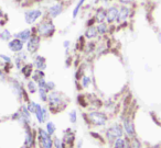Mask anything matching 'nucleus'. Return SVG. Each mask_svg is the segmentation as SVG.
<instances>
[{"mask_svg": "<svg viewBox=\"0 0 161 148\" xmlns=\"http://www.w3.org/2000/svg\"><path fill=\"white\" fill-rule=\"evenodd\" d=\"M28 90L31 93H34L38 90V86H36V84L33 80H29V81H28Z\"/></svg>", "mask_w": 161, "mask_h": 148, "instance_id": "a878e982", "label": "nucleus"}, {"mask_svg": "<svg viewBox=\"0 0 161 148\" xmlns=\"http://www.w3.org/2000/svg\"><path fill=\"white\" fill-rule=\"evenodd\" d=\"M84 3H85V0H80V1L77 3V5L75 6V8H74V10H73V18H76V17H77L78 12H80V8H82V6H83Z\"/></svg>", "mask_w": 161, "mask_h": 148, "instance_id": "393cba45", "label": "nucleus"}, {"mask_svg": "<svg viewBox=\"0 0 161 148\" xmlns=\"http://www.w3.org/2000/svg\"><path fill=\"white\" fill-rule=\"evenodd\" d=\"M90 123L94 124L96 126H103L107 122V116L102 112H91L87 114Z\"/></svg>", "mask_w": 161, "mask_h": 148, "instance_id": "7ed1b4c3", "label": "nucleus"}, {"mask_svg": "<svg viewBox=\"0 0 161 148\" xmlns=\"http://www.w3.org/2000/svg\"><path fill=\"white\" fill-rule=\"evenodd\" d=\"M36 31H38V33L40 34V35L45 36V38H50V36L53 35L54 32H55V27H54L53 22H52L51 20L45 19V20H43L42 22L38 25Z\"/></svg>", "mask_w": 161, "mask_h": 148, "instance_id": "f257e3e1", "label": "nucleus"}, {"mask_svg": "<svg viewBox=\"0 0 161 148\" xmlns=\"http://www.w3.org/2000/svg\"><path fill=\"white\" fill-rule=\"evenodd\" d=\"M152 148H159V146H156V147H152Z\"/></svg>", "mask_w": 161, "mask_h": 148, "instance_id": "ea45409f", "label": "nucleus"}, {"mask_svg": "<svg viewBox=\"0 0 161 148\" xmlns=\"http://www.w3.org/2000/svg\"><path fill=\"white\" fill-rule=\"evenodd\" d=\"M107 138L109 140H115L117 138H120L121 135H123V128H121L120 125H113L112 127H109L107 130Z\"/></svg>", "mask_w": 161, "mask_h": 148, "instance_id": "39448f33", "label": "nucleus"}, {"mask_svg": "<svg viewBox=\"0 0 161 148\" xmlns=\"http://www.w3.org/2000/svg\"><path fill=\"white\" fill-rule=\"evenodd\" d=\"M14 38H18L20 41H28L30 38H31V30L27 29V30H23V31L19 32V33L14 34Z\"/></svg>", "mask_w": 161, "mask_h": 148, "instance_id": "dca6fc26", "label": "nucleus"}, {"mask_svg": "<svg viewBox=\"0 0 161 148\" xmlns=\"http://www.w3.org/2000/svg\"><path fill=\"white\" fill-rule=\"evenodd\" d=\"M3 9L0 8V18H3Z\"/></svg>", "mask_w": 161, "mask_h": 148, "instance_id": "4c0bfd02", "label": "nucleus"}, {"mask_svg": "<svg viewBox=\"0 0 161 148\" xmlns=\"http://www.w3.org/2000/svg\"><path fill=\"white\" fill-rule=\"evenodd\" d=\"M39 90V94H40V98L42 101H47V91L45 89H38Z\"/></svg>", "mask_w": 161, "mask_h": 148, "instance_id": "c756f323", "label": "nucleus"}, {"mask_svg": "<svg viewBox=\"0 0 161 148\" xmlns=\"http://www.w3.org/2000/svg\"><path fill=\"white\" fill-rule=\"evenodd\" d=\"M40 47V38L38 35H33L28 40L27 43V49L30 54L36 53V51Z\"/></svg>", "mask_w": 161, "mask_h": 148, "instance_id": "0eeeda50", "label": "nucleus"}, {"mask_svg": "<svg viewBox=\"0 0 161 148\" xmlns=\"http://www.w3.org/2000/svg\"><path fill=\"white\" fill-rule=\"evenodd\" d=\"M69 45H71V43H69V41H65V42H64V47H65V48H69Z\"/></svg>", "mask_w": 161, "mask_h": 148, "instance_id": "e433bc0d", "label": "nucleus"}, {"mask_svg": "<svg viewBox=\"0 0 161 148\" xmlns=\"http://www.w3.org/2000/svg\"><path fill=\"white\" fill-rule=\"evenodd\" d=\"M106 19V10L104 9H98L96 12V16H95V20L97 21L98 23H102L104 22V20Z\"/></svg>", "mask_w": 161, "mask_h": 148, "instance_id": "412c9836", "label": "nucleus"}, {"mask_svg": "<svg viewBox=\"0 0 161 148\" xmlns=\"http://www.w3.org/2000/svg\"><path fill=\"white\" fill-rule=\"evenodd\" d=\"M124 128H125V132L127 133V135L129 137H134L135 136V126L132 123V120L129 117H126L124 120Z\"/></svg>", "mask_w": 161, "mask_h": 148, "instance_id": "9b49d317", "label": "nucleus"}, {"mask_svg": "<svg viewBox=\"0 0 161 148\" xmlns=\"http://www.w3.org/2000/svg\"><path fill=\"white\" fill-rule=\"evenodd\" d=\"M47 101H49V105L52 112H56V111L61 110V108H63V99L58 92L52 91L47 97Z\"/></svg>", "mask_w": 161, "mask_h": 148, "instance_id": "f03ea898", "label": "nucleus"}, {"mask_svg": "<svg viewBox=\"0 0 161 148\" xmlns=\"http://www.w3.org/2000/svg\"><path fill=\"white\" fill-rule=\"evenodd\" d=\"M21 73H22V75L25 76V78H28V79H29L30 76H31L32 73H33V65H32V64L25 65V66L22 67V69H21Z\"/></svg>", "mask_w": 161, "mask_h": 148, "instance_id": "6ab92c4d", "label": "nucleus"}, {"mask_svg": "<svg viewBox=\"0 0 161 148\" xmlns=\"http://www.w3.org/2000/svg\"><path fill=\"white\" fill-rule=\"evenodd\" d=\"M63 11V3H55V5L51 6L49 8V14L52 18H56L58 16H60Z\"/></svg>", "mask_w": 161, "mask_h": 148, "instance_id": "4468645a", "label": "nucleus"}, {"mask_svg": "<svg viewBox=\"0 0 161 148\" xmlns=\"http://www.w3.org/2000/svg\"><path fill=\"white\" fill-rule=\"evenodd\" d=\"M32 80H33L34 82H38V84H40V82L42 81H45V75L44 73H43L42 70H36L33 73V76H32Z\"/></svg>", "mask_w": 161, "mask_h": 148, "instance_id": "a211bd4d", "label": "nucleus"}, {"mask_svg": "<svg viewBox=\"0 0 161 148\" xmlns=\"http://www.w3.org/2000/svg\"><path fill=\"white\" fill-rule=\"evenodd\" d=\"M54 146H55V148H62V141L58 138H55V140H54Z\"/></svg>", "mask_w": 161, "mask_h": 148, "instance_id": "f704fd0d", "label": "nucleus"}, {"mask_svg": "<svg viewBox=\"0 0 161 148\" xmlns=\"http://www.w3.org/2000/svg\"><path fill=\"white\" fill-rule=\"evenodd\" d=\"M76 120H77V116H76V111H72V112H69V121H71L72 123H75Z\"/></svg>", "mask_w": 161, "mask_h": 148, "instance_id": "72a5a7b5", "label": "nucleus"}, {"mask_svg": "<svg viewBox=\"0 0 161 148\" xmlns=\"http://www.w3.org/2000/svg\"><path fill=\"white\" fill-rule=\"evenodd\" d=\"M117 16H118V8L117 7H112L106 11V19L108 23H113L116 21Z\"/></svg>", "mask_w": 161, "mask_h": 148, "instance_id": "ddd939ff", "label": "nucleus"}, {"mask_svg": "<svg viewBox=\"0 0 161 148\" xmlns=\"http://www.w3.org/2000/svg\"><path fill=\"white\" fill-rule=\"evenodd\" d=\"M121 3H132L134 0H119Z\"/></svg>", "mask_w": 161, "mask_h": 148, "instance_id": "c9c22d12", "label": "nucleus"}, {"mask_svg": "<svg viewBox=\"0 0 161 148\" xmlns=\"http://www.w3.org/2000/svg\"><path fill=\"white\" fill-rule=\"evenodd\" d=\"M45 132L49 135H53L54 132H55V125H54L52 122H49V123L47 124V130H45Z\"/></svg>", "mask_w": 161, "mask_h": 148, "instance_id": "cd10ccee", "label": "nucleus"}, {"mask_svg": "<svg viewBox=\"0 0 161 148\" xmlns=\"http://www.w3.org/2000/svg\"><path fill=\"white\" fill-rule=\"evenodd\" d=\"M11 38V33H10L8 30H3L1 33H0V40L3 41H9Z\"/></svg>", "mask_w": 161, "mask_h": 148, "instance_id": "bb28decb", "label": "nucleus"}, {"mask_svg": "<svg viewBox=\"0 0 161 148\" xmlns=\"http://www.w3.org/2000/svg\"><path fill=\"white\" fill-rule=\"evenodd\" d=\"M96 28V31H97V33L98 34H105L106 32H107V30H108V28H107V25L105 24L104 22H102V23H98V25L97 27H95Z\"/></svg>", "mask_w": 161, "mask_h": 148, "instance_id": "5701e85b", "label": "nucleus"}, {"mask_svg": "<svg viewBox=\"0 0 161 148\" xmlns=\"http://www.w3.org/2000/svg\"><path fill=\"white\" fill-rule=\"evenodd\" d=\"M39 139H40L41 148H52L53 141L51 139V136L44 130H39Z\"/></svg>", "mask_w": 161, "mask_h": 148, "instance_id": "20e7f679", "label": "nucleus"}, {"mask_svg": "<svg viewBox=\"0 0 161 148\" xmlns=\"http://www.w3.org/2000/svg\"><path fill=\"white\" fill-rule=\"evenodd\" d=\"M45 88H47V91L54 90V88H55V84H54L53 81H47L45 82Z\"/></svg>", "mask_w": 161, "mask_h": 148, "instance_id": "7c9ffc66", "label": "nucleus"}, {"mask_svg": "<svg viewBox=\"0 0 161 148\" xmlns=\"http://www.w3.org/2000/svg\"><path fill=\"white\" fill-rule=\"evenodd\" d=\"M42 16V11L40 9H34V10H29L25 13V20L28 24H32L38 20L40 17Z\"/></svg>", "mask_w": 161, "mask_h": 148, "instance_id": "423d86ee", "label": "nucleus"}, {"mask_svg": "<svg viewBox=\"0 0 161 148\" xmlns=\"http://www.w3.org/2000/svg\"><path fill=\"white\" fill-rule=\"evenodd\" d=\"M97 35H98V33H97V31H96V28L93 27V25H88L87 30H86V32H85L86 38H95Z\"/></svg>", "mask_w": 161, "mask_h": 148, "instance_id": "aec40b11", "label": "nucleus"}, {"mask_svg": "<svg viewBox=\"0 0 161 148\" xmlns=\"http://www.w3.org/2000/svg\"><path fill=\"white\" fill-rule=\"evenodd\" d=\"M1 78H3V70H0V79Z\"/></svg>", "mask_w": 161, "mask_h": 148, "instance_id": "58836bf2", "label": "nucleus"}, {"mask_svg": "<svg viewBox=\"0 0 161 148\" xmlns=\"http://www.w3.org/2000/svg\"><path fill=\"white\" fill-rule=\"evenodd\" d=\"M34 67L36 68V70H44L45 68H47V59H45L43 56L39 55L36 57V59H34V63H33Z\"/></svg>", "mask_w": 161, "mask_h": 148, "instance_id": "2eb2a0df", "label": "nucleus"}, {"mask_svg": "<svg viewBox=\"0 0 161 148\" xmlns=\"http://www.w3.org/2000/svg\"><path fill=\"white\" fill-rule=\"evenodd\" d=\"M74 143V134L71 132V130H66L63 137L62 148H72Z\"/></svg>", "mask_w": 161, "mask_h": 148, "instance_id": "6e6552de", "label": "nucleus"}, {"mask_svg": "<svg viewBox=\"0 0 161 148\" xmlns=\"http://www.w3.org/2000/svg\"><path fill=\"white\" fill-rule=\"evenodd\" d=\"M130 148H141V145L136 138H134L131 141V144H130Z\"/></svg>", "mask_w": 161, "mask_h": 148, "instance_id": "473e14b6", "label": "nucleus"}, {"mask_svg": "<svg viewBox=\"0 0 161 148\" xmlns=\"http://www.w3.org/2000/svg\"><path fill=\"white\" fill-rule=\"evenodd\" d=\"M0 59L7 65H10V63H11V58L7 55H0Z\"/></svg>", "mask_w": 161, "mask_h": 148, "instance_id": "2f4dec72", "label": "nucleus"}, {"mask_svg": "<svg viewBox=\"0 0 161 148\" xmlns=\"http://www.w3.org/2000/svg\"><path fill=\"white\" fill-rule=\"evenodd\" d=\"M129 14H130V9L128 7H126V6H124L120 9H118V16H117L116 21L118 23L124 22V21H126L128 19Z\"/></svg>", "mask_w": 161, "mask_h": 148, "instance_id": "f8f14e48", "label": "nucleus"}, {"mask_svg": "<svg viewBox=\"0 0 161 148\" xmlns=\"http://www.w3.org/2000/svg\"><path fill=\"white\" fill-rule=\"evenodd\" d=\"M25 57H27L25 53H23V52H19V53H18V55H17V57H16V67L18 69H20L21 63L25 59Z\"/></svg>", "mask_w": 161, "mask_h": 148, "instance_id": "4be33fe9", "label": "nucleus"}, {"mask_svg": "<svg viewBox=\"0 0 161 148\" xmlns=\"http://www.w3.org/2000/svg\"><path fill=\"white\" fill-rule=\"evenodd\" d=\"M34 114H36V119H38L39 123H43L45 120L47 119V111L45 108H42L40 104L36 105V109L34 111Z\"/></svg>", "mask_w": 161, "mask_h": 148, "instance_id": "9d476101", "label": "nucleus"}, {"mask_svg": "<svg viewBox=\"0 0 161 148\" xmlns=\"http://www.w3.org/2000/svg\"><path fill=\"white\" fill-rule=\"evenodd\" d=\"M33 143H34V139H33V135H32V132L30 128L27 127L25 130V147L27 148H31L33 146Z\"/></svg>", "mask_w": 161, "mask_h": 148, "instance_id": "f3484780", "label": "nucleus"}, {"mask_svg": "<svg viewBox=\"0 0 161 148\" xmlns=\"http://www.w3.org/2000/svg\"><path fill=\"white\" fill-rule=\"evenodd\" d=\"M25 46L22 41L18 40V38H14V40L10 41L8 43V47L11 52H14V53H19V52H22V48Z\"/></svg>", "mask_w": 161, "mask_h": 148, "instance_id": "1a4fd4ad", "label": "nucleus"}, {"mask_svg": "<svg viewBox=\"0 0 161 148\" xmlns=\"http://www.w3.org/2000/svg\"><path fill=\"white\" fill-rule=\"evenodd\" d=\"M36 105H38V103H36V102L28 101L27 110L29 111V112H31V113H34V111H36Z\"/></svg>", "mask_w": 161, "mask_h": 148, "instance_id": "c85d7f7f", "label": "nucleus"}, {"mask_svg": "<svg viewBox=\"0 0 161 148\" xmlns=\"http://www.w3.org/2000/svg\"><path fill=\"white\" fill-rule=\"evenodd\" d=\"M80 84H82V86H83L84 88H88L90 84H92V79H91V77H88V76H83V77L80 78Z\"/></svg>", "mask_w": 161, "mask_h": 148, "instance_id": "b1692460", "label": "nucleus"}, {"mask_svg": "<svg viewBox=\"0 0 161 148\" xmlns=\"http://www.w3.org/2000/svg\"><path fill=\"white\" fill-rule=\"evenodd\" d=\"M97 1H99V0H97Z\"/></svg>", "mask_w": 161, "mask_h": 148, "instance_id": "a19ab883", "label": "nucleus"}]
</instances>
